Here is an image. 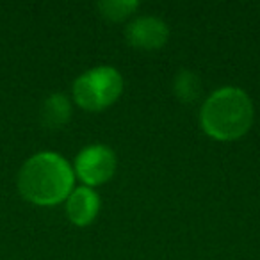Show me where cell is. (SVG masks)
<instances>
[{"label":"cell","instance_id":"5","mask_svg":"<svg viewBox=\"0 0 260 260\" xmlns=\"http://www.w3.org/2000/svg\"><path fill=\"white\" fill-rule=\"evenodd\" d=\"M125 38L130 47L141 50H157L166 45L170 29L157 16H139L126 25Z\"/></svg>","mask_w":260,"mask_h":260},{"label":"cell","instance_id":"4","mask_svg":"<svg viewBox=\"0 0 260 260\" xmlns=\"http://www.w3.org/2000/svg\"><path fill=\"white\" fill-rule=\"evenodd\" d=\"M116 171V155L105 145H91L77 155L73 173L86 187L105 184Z\"/></svg>","mask_w":260,"mask_h":260},{"label":"cell","instance_id":"2","mask_svg":"<svg viewBox=\"0 0 260 260\" xmlns=\"http://www.w3.org/2000/svg\"><path fill=\"white\" fill-rule=\"evenodd\" d=\"M253 104L248 93L226 86L214 91L202 105L200 125L216 141H235L251 128Z\"/></svg>","mask_w":260,"mask_h":260},{"label":"cell","instance_id":"1","mask_svg":"<svg viewBox=\"0 0 260 260\" xmlns=\"http://www.w3.org/2000/svg\"><path fill=\"white\" fill-rule=\"evenodd\" d=\"M75 173L70 162L54 152H41L25 160L18 173V191L34 205H57L73 191Z\"/></svg>","mask_w":260,"mask_h":260},{"label":"cell","instance_id":"3","mask_svg":"<svg viewBox=\"0 0 260 260\" xmlns=\"http://www.w3.org/2000/svg\"><path fill=\"white\" fill-rule=\"evenodd\" d=\"M123 79L112 66H96L87 70L73 82V100L84 111L98 112L119 98Z\"/></svg>","mask_w":260,"mask_h":260},{"label":"cell","instance_id":"9","mask_svg":"<svg viewBox=\"0 0 260 260\" xmlns=\"http://www.w3.org/2000/svg\"><path fill=\"white\" fill-rule=\"evenodd\" d=\"M138 8L139 4L136 0H102L98 2L100 15L109 22H123L132 13H136Z\"/></svg>","mask_w":260,"mask_h":260},{"label":"cell","instance_id":"8","mask_svg":"<svg viewBox=\"0 0 260 260\" xmlns=\"http://www.w3.org/2000/svg\"><path fill=\"white\" fill-rule=\"evenodd\" d=\"M173 93L180 102H185V104L194 102L200 96V93H202V82H200V79L192 72L182 70V72H178L175 75Z\"/></svg>","mask_w":260,"mask_h":260},{"label":"cell","instance_id":"7","mask_svg":"<svg viewBox=\"0 0 260 260\" xmlns=\"http://www.w3.org/2000/svg\"><path fill=\"white\" fill-rule=\"evenodd\" d=\"M72 118V104L62 93H54L45 98L41 105V123L47 128H61Z\"/></svg>","mask_w":260,"mask_h":260},{"label":"cell","instance_id":"6","mask_svg":"<svg viewBox=\"0 0 260 260\" xmlns=\"http://www.w3.org/2000/svg\"><path fill=\"white\" fill-rule=\"evenodd\" d=\"M100 210V198L91 187H77L66 198V214L68 219L77 226H87L93 223Z\"/></svg>","mask_w":260,"mask_h":260}]
</instances>
